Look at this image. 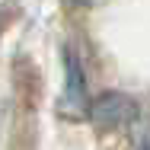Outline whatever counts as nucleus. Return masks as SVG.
<instances>
[{
	"label": "nucleus",
	"instance_id": "obj_1",
	"mask_svg": "<svg viewBox=\"0 0 150 150\" xmlns=\"http://www.w3.org/2000/svg\"><path fill=\"white\" fill-rule=\"evenodd\" d=\"M61 112L67 118H83L90 112V99H86V90H83L80 67L74 64V54H67V93L61 99Z\"/></svg>",
	"mask_w": 150,
	"mask_h": 150
},
{
	"label": "nucleus",
	"instance_id": "obj_2",
	"mask_svg": "<svg viewBox=\"0 0 150 150\" xmlns=\"http://www.w3.org/2000/svg\"><path fill=\"white\" fill-rule=\"evenodd\" d=\"M90 115L96 118L99 128H115V125L131 118V102L125 96H118V93H109V96H102V99L93 102Z\"/></svg>",
	"mask_w": 150,
	"mask_h": 150
},
{
	"label": "nucleus",
	"instance_id": "obj_3",
	"mask_svg": "<svg viewBox=\"0 0 150 150\" xmlns=\"http://www.w3.org/2000/svg\"><path fill=\"white\" fill-rule=\"evenodd\" d=\"M70 3H83V6H86V3H96V0H70Z\"/></svg>",
	"mask_w": 150,
	"mask_h": 150
}]
</instances>
